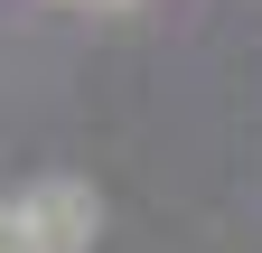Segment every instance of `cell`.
<instances>
[{
	"label": "cell",
	"instance_id": "1",
	"mask_svg": "<svg viewBox=\"0 0 262 253\" xmlns=\"http://www.w3.org/2000/svg\"><path fill=\"white\" fill-rule=\"evenodd\" d=\"M94 235H103V197L84 178H38L10 206V244L19 253H94Z\"/></svg>",
	"mask_w": 262,
	"mask_h": 253
},
{
	"label": "cell",
	"instance_id": "2",
	"mask_svg": "<svg viewBox=\"0 0 262 253\" xmlns=\"http://www.w3.org/2000/svg\"><path fill=\"white\" fill-rule=\"evenodd\" d=\"M0 253H19V244H10V206H0Z\"/></svg>",
	"mask_w": 262,
	"mask_h": 253
}]
</instances>
